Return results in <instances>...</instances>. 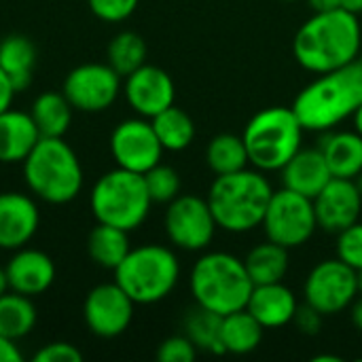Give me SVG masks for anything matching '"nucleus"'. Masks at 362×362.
Returning <instances> with one entry per match:
<instances>
[{
  "label": "nucleus",
  "instance_id": "c85d7f7f",
  "mask_svg": "<svg viewBox=\"0 0 362 362\" xmlns=\"http://www.w3.org/2000/svg\"><path fill=\"white\" fill-rule=\"evenodd\" d=\"M151 123L155 127V134H157L163 151L180 153V151L189 148L195 138L193 119L189 117V112H185L176 104H172L170 108H165L163 112L153 117Z\"/></svg>",
  "mask_w": 362,
  "mask_h": 362
},
{
  "label": "nucleus",
  "instance_id": "2eb2a0df",
  "mask_svg": "<svg viewBox=\"0 0 362 362\" xmlns=\"http://www.w3.org/2000/svg\"><path fill=\"white\" fill-rule=\"evenodd\" d=\"M123 95L138 117L153 119L174 104L176 85L163 68L142 64L138 70L125 76Z\"/></svg>",
  "mask_w": 362,
  "mask_h": 362
},
{
  "label": "nucleus",
  "instance_id": "0eeeda50",
  "mask_svg": "<svg viewBox=\"0 0 362 362\" xmlns=\"http://www.w3.org/2000/svg\"><path fill=\"white\" fill-rule=\"evenodd\" d=\"M180 280V261L176 252L161 244H142L132 248L115 269V282L132 297L136 305H153L172 295Z\"/></svg>",
  "mask_w": 362,
  "mask_h": 362
},
{
  "label": "nucleus",
  "instance_id": "a878e982",
  "mask_svg": "<svg viewBox=\"0 0 362 362\" xmlns=\"http://www.w3.org/2000/svg\"><path fill=\"white\" fill-rule=\"evenodd\" d=\"M132 250L129 244V231L106 225V223H98L87 238V252L89 259L104 267V269H117L121 265V261L127 257V252Z\"/></svg>",
  "mask_w": 362,
  "mask_h": 362
},
{
  "label": "nucleus",
  "instance_id": "cd10ccee",
  "mask_svg": "<svg viewBox=\"0 0 362 362\" xmlns=\"http://www.w3.org/2000/svg\"><path fill=\"white\" fill-rule=\"evenodd\" d=\"M36 305L32 297L8 291L0 297V335L19 341L28 337L36 327Z\"/></svg>",
  "mask_w": 362,
  "mask_h": 362
},
{
  "label": "nucleus",
  "instance_id": "c756f323",
  "mask_svg": "<svg viewBox=\"0 0 362 362\" xmlns=\"http://www.w3.org/2000/svg\"><path fill=\"white\" fill-rule=\"evenodd\" d=\"M206 163L216 176L248 168L250 161H248V153L244 146V138L235 134L214 136L206 148Z\"/></svg>",
  "mask_w": 362,
  "mask_h": 362
},
{
  "label": "nucleus",
  "instance_id": "f03ea898",
  "mask_svg": "<svg viewBox=\"0 0 362 362\" xmlns=\"http://www.w3.org/2000/svg\"><path fill=\"white\" fill-rule=\"evenodd\" d=\"M362 104V55L346 66L318 74L295 98L293 108L305 132H329L352 117Z\"/></svg>",
  "mask_w": 362,
  "mask_h": 362
},
{
  "label": "nucleus",
  "instance_id": "a18cd8bd",
  "mask_svg": "<svg viewBox=\"0 0 362 362\" xmlns=\"http://www.w3.org/2000/svg\"><path fill=\"white\" fill-rule=\"evenodd\" d=\"M352 119H354V129H356V132L362 136V104H361V108L352 115Z\"/></svg>",
  "mask_w": 362,
  "mask_h": 362
},
{
  "label": "nucleus",
  "instance_id": "4c0bfd02",
  "mask_svg": "<svg viewBox=\"0 0 362 362\" xmlns=\"http://www.w3.org/2000/svg\"><path fill=\"white\" fill-rule=\"evenodd\" d=\"M322 314L318 312V310H314L312 305H308V303H303V305H299V310H297V314H295V325H297V329L303 333V335H318L320 333V327H322Z\"/></svg>",
  "mask_w": 362,
  "mask_h": 362
},
{
  "label": "nucleus",
  "instance_id": "f257e3e1",
  "mask_svg": "<svg viewBox=\"0 0 362 362\" xmlns=\"http://www.w3.org/2000/svg\"><path fill=\"white\" fill-rule=\"evenodd\" d=\"M362 28L358 15L346 8L314 13L297 30L293 53L301 68L312 74L333 72L361 55Z\"/></svg>",
  "mask_w": 362,
  "mask_h": 362
},
{
  "label": "nucleus",
  "instance_id": "58836bf2",
  "mask_svg": "<svg viewBox=\"0 0 362 362\" xmlns=\"http://www.w3.org/2000/svg\"><path fill=\"white\" fill-rule=\"evenodd\" d=\"M0 362H23V354L17 348V341L0 335Z\"/></svg>",
  "mask_w": 362,
  "mask_h": 362
},
{
  "label": "nucleus",
  "instance_id": "2f4dec72",
  "mask_svg": "<svg viewBox=\"0 0 362 362\" xmlns=\"http://www.w3.org/2000/svg\"><path fill=\"white\" fill-rule=\"evenodd\" d=\"M223 316L195 305L185 316V335L197 346V350H206L212 354H225V348L221 346L218 331H221Z\"/></svg>",
  "mask_w": 362,
  "mask_h": 362
},
{
  "label": "nucleus",
  "instance_id": "49530a36",
  "mask_svg": "<svg viewBox=\"0 0 362 362\" xmlns=\"http://www.w3.org/2000/svg\"><path fill=\"white\" fill-rule=\"evenodd\" d=\"M356 284H358V295H362V269L356 272Z\"/></svg>",
  "mask_w": 362,
  "mask_h": 362
},
{
  "label": "nucleus",
  "instance_id": "7ed1b4c3",
  "mask_svg": "<svg viewBox=\"0 0 362 362\" xmlns=\"http://www.w3.org/2000/svg\"><path fill=\"white\" fill-rule=\"evenodd\" d=\"M274 187L261 170H240L216 176L208 191V204L218 229L227 233H248L261 227Z\"/></svg>",
  "mask_w": 362,
  "mask_h": 362
},
{
  "label": "nucleus",
  "instance_id": "e433bc0d",
  "mask_svg": "<svg viewBox=\"0 0 362 362\" xmlns=\"http://www.w3.org/2000/svg\"><path fill=\"white\" fill-rule=\"evenodd\" d=\"M83 361V352L68 344V341H53L42 346L36 354L34 362H81Z\"/></svg>",
  "mask_w": 362,
  "mask_h": 362
},
{
  "label": "nucleus",
  "instance_id": "1a4fd4ad",
  "mask_svg": "<svg viewBox=\"0 0 362 362\" xmlns=\"http://www.w3.org/2000/svg\"><path fill=\"white\" fill-rule=\"evenodd\" d=\"M261 227L269 242H276L286 250L305 246L318 231L314 199L286 187L274 191Z\"/></svg>",
  "mask_w": 362,
  "mask_h": 362
},
{
  "label": "nucleus",
  "instance_id": "bb28decb",
  "mask_svg": "<svg viewBox=\"0 0 362 362\" xmlns=\"http://www.w3.org/2000/svg\"><path fill=\"white\" fill-rule=\"evenodd\" d=\"M252 284H274L282 282L288 272V250L276 242L257 244L244 259Z\"/></svg>",
  "mask_w": 362,
  "mask_h": 362
},
{
  "label": "nucleus",
  "instance_id": "4468645a",
  "mask_svg": "<svg viewBox=\"0 0 362 362\" xmlns=\"http://www.w3.org/2000/svg\"><path fill=\"white\" fill-rule=\"evenodd\" d=\"M134 310L136 303L117 282L93 286L83 301L85 325L95 337L102 339L123 335L134 320Z\"/></svg>",
  "mask_w": 362,
  "mask_h": 362
},
{
  "label": "nucleus",
  "instance_id": "f8f14e48",
  "mask_svg": "<svg viewBox=\"0 0 362 362\" xmlns=\"http://www.w3.org/2000/svg\"><path fill=\"white\" fill-rule=\"evenodd\" d=\"M121 78L123 76L108 62H87L66 74L62 93L78 112H104L123 91Z\"/></svg>",
  "mask_w": 362,
  "mask_h": 362
},
{
  "label": "nucleus",
  "instance_id": "ddd939ff",
  "mask_svg": "<svg viewBox=\"0 0 362 362\" xmlns=\"http://www.w3.org/2000/svg\"><path fill=\"white\" fill-rule=\"evenodd\" d=\"M110 155L117 168L146 174L151 168L161 163L163 146L155 134L151 119L132 117L121 121L110 134Z\"/></svg>",
  "mask_w": 362,
  "mask_h": 362
},
{
  "label": "nucleus",
  "instance_id": "412c9836",
  "mask_svg": "<svg viewBox=\"0 0 362 362\" xmlns=\"http://www.w3.org/2000/svg\"><path fill=\"white\" fill-rule=\"evenodd\" d=\"M38 140L40 134L30 112L15 110L13 106L0 112V163H23Z\"/></svg>",
  "mask_w": 362,
  "mask_h": 362
},
{
  "label": "nucleus",
  "instance_id": "f3484780",
  "mask_svg": "<svg viewBox=\"0 0 362 362\" xmlns=\"http://www.w3.org/2000/svg\"><path fill=\"white\" fill-rule=\"evenodd\" d=\"M40 227L36 202L17 191L0 193V250H17L32 242Z\"/></svg>",
  "mask_w": 362,
  "mask_h": 362
},
{
  "label": "nucleus",
  "instance_id": "f704fd0d",
  "mask_svg": "<svg viewBox=\"0 0 362 362\" xmlns=\"http://www.w3.org/2000/svg\"><path fill=\"white\" fill-rule=\"evenodd\" d=\"M138 2L140 0H87L91 13L108 23H119L132 17L138 8Z\"/></svg>",
  "mask_w": 362,
  "mask_h": 362
},
{
  "label": "nucleus",
  "instance_id": "39448f33",
  "mask_svg": "<svg viewBox=\"0 0 362 362\" xmlns=\"http://www.w3.org/2000/svg\"><path fill=\"white\" fill-rule=\"evenodd\" d=\"M21 168L30 193L47 204H70L83 189L81 159L64 138H40Z\"/></svg>",
  "mask_w": 362,
  "mask_h": 362
},
{
  "label": "nucleus",
  "instance_id": "a19ab883",
  "mask_svg": "<svg viewBox=\"0 0 362 362\" xmlns=\"http://www.w3.org/2000/svg\"><path fill=\"white\" fill-rule=\"evenodd\" d=\"M310 8L314 13H320V11H333V8H339L341 6V0H308Z\"/></svg>",
  "mask_w": 362,
  "mask_h": 362
},
{
  "label": "nucleus",
  "instance_id": "de8ad7c7",
  "mask_svg": "<svg viewBox=\"0 0 362 362\" xmlns=\"http://www.w3.org/2000/svg\"><path fill=\"white\" fill-rule=\"evenodd\" d=\"M354 182L358 185V189H361V193H362V172L356 176V178H354Z\"/></svg>",
  "mask_w": 362,
  "mask_h": 362
},
{
  "label": "nucleus",
  "instance_id": "dca6fc26",
  "mask_svg": "<svg viewBox=\"0 0 362 362\" xmlns=\"http://www.w3.org/2000/svg\"><path fill=\"white\" fill-rule=\"evenodd\" d=\"M318 229L339 233L362 218V193L350 178H331L314 197Z\"/></svg>",
  "mask_w": 362,
  "mask_h": 362
},
{
  "label": "nucleus",
  "instance_id": "aec40b11",
  "mask_svg": "<svg viewBox=\"0 0 362 362\" xmlns=\"http://www.w3.org/2000/svg\"><path fill=\"white\" fill-rule=\"evenodd\" d=\"M282 172V185L291 191H297L310 199H314L325 185L333 178L325 155L318 148H299V153L280 170Z\"/></svg>",
  "mask_w": 362,
  "mask_h": 362
},
{
  "label": "nucleus",
  "instance_id": "09e8293b",
  "mask_svg": "<svg viewBox=\"0 0 362 362\" xmlns=\"http://www.w3.org/2000/svg\"><path fill=\"white\" fill-rule=\"evenodd\" d=\"M284 2H297V0H284Z\"/></svg>",
  "mask_w": 362,
  "mask_h": 362
},
{
  "label": "nucleus",
  "instance_id": "37998d69",
  "mask_svg": "<svg viewBox=\"0 0 362 362\" xmlns=\"http://www.w3.org/2000/svg\"><path fill=\"white\" fill-rule=\"evenodd\" d=\"M341 8L354 13V15H361L362 13V0H341Z\"/></svg>",
  "mask_w": 362,
  "mask_h": 362
},
{
  "label": "nucleus",
  "instance_id": "6e6552de",
  "mask_svg": "<svg viewBox=\"0 0 362 362\" xmlns=\"http://www.w3.org/2000/svg\"><path fill=\"white\" fill-rule=\"evenodd\" d=\"M153 199L144 174L115 168L100 176L89 193V208L98 223L136 231L148 218Z\"/></svg>",
  "mask_w": 362,
  "mask_h": 362
},
{
  "label": "nucleus",
  "instance_id": "4be33fe9",
  "mask_svg": "<svg viewBox=\"0 0 362 362\" xmlns=\"http://www.w3.org/2000/svg\"><path fill=\"white\" fill-rule=\"evenodd\" d=\"M320 151L335 178L354 180L362 172V136L352 132H331L325 136Z\"/></svg>",
  "mask_w": 362,
  "mask_h": 362
},
{
  "label": "nucleus",
  "instance_id": "423d86ee",
  "mask_svg": "<svg viewBox=\"0 0 362 362\" xmlns=\"http://www.w3.org/2000/svg\"><path fill=\"white\" fill-rule=\"evenodd\" d=\"M305 127L293 106H269L244 127V146L252 168L280 172L303 146Z\"/></svg>",
  "mask_w": 362,
  "mask_h": 362
},
{
  "label": "nucleus",
  "instance_id": "c9c22d12",
  "mask_svg": "<svg viewBox=\"0 0 362 362\" xmlns=\"http://www.w3.org/2000/svg\"><path fill=\"white\" fill-rule=\"evenodd\" d=\"M197 358V346L187 335H172L157 348L159 362H193Z\"/></svg>",
  "mask_w": 362,
  "mask_h": 362
},
{
  "label": "nucleus",
  "instance_id": "a211bd4d",
  "mask_svg": "<svg viewBox=\"0 0 362 362\" xmlns=\"http://www.w3.org/2000/svg\"><path fill=\"white\" fill-rule=\"evenodd\" d=\"M4 269L11 291L25 297H38L47 293L57 276L53 259L47 252L28 246L13 250V257L8 259Z\"/></svg>",
  "mask_w": 362,
  "mask_h": 362
},
{
  "label": "nucleus",
  "instance_id": "473e14b6",
  "mask_svg": "<svg viewBox=\"0 0 362 362\" xmlns=\"http://www.w3.org/2000/svg\"><path fill=\"white\" fill-rule=\"evenodd\" d=\"M144 182L153 204H170L180 195V176L172 165L157 163L144 174Z\"/></svg>",
  "mask_w": 362,
  "mask_h": 362
},
{
  "label": "nucleus",
  "instance_id": "72a5a7b5",
  "mask_svg": "<svg viewBox=\"0 0 362 362\" xmlns=\"http://www.w3.org/2000/svg\"><path fill=\"white\" fill-rule=\"evenodd\" d=\"M337 259L350 265L354 272L362 269V218L337 233Z\"/></svg>",
  "mask_w": 362,
  "mask_h": 362
},
{
  "label": "nucleus",
  "instance_id": "393cba45",
  "mask_svg": "<svg viewBox=\"0 0 362 362\" xmlns=\"http://www.w3.org/2000/svg\"><path fill=\"white\" fill-rule=\"evenodd\" d=\"M263 327L261 322L248 312V310H238L221 320V331L218 339L221 346L225 348V354H235L244 356L255 352L261 341H263Z\"/></svg>",
  "mask_w": 362,
  "mask_h": 362
},
{
  "label": "nucleus",
  "instance_id": "6ab92c4d",
  "mask_svg": "<svg viewBox=\"0 0 362 362\" xmlns=\"http://www.w3.org/2000/svg\"><path fill=\"white\" fill-rule=\"evenodd\" d=\"M246 310L261 322L263 329H282L295 320L299 301L284 282L257 284L250 293Z\"/></svg>",
  "mask_w": 362,
  "mask_h": 362
},
{
  "label": "nucleus",
  "instance_id": "9b49d317",
  "mask_svg": "<svg viewBox=\"0 0 362 362\" xmlns=\"http://www.w3.org/2000/svg\"><path fill=\"white\" fill-rule=\"evenodd\" d=\"M163 227L170 244L187 252L206 250L218 229L208 199L197 195H178L172 199L163 216Z\"/></svg>",
  "mask_w": 362,
  "mask_h": 362
},
{
  "label": "nucleus",
  "instance_id": "5701e85b",
  "mask_svg": "<svg viewBox=\"0 0 362 362\" xmlns=\"http://www.w3.org/2000/svg\"><path fill=\"white\" fill-rule=\"evenodd\" d=\"M0 68L13 83L15 91H25L34 81L36 45L23 34H8L0 40Z\"/></svg>",
  "mask_w": 362,
  "mask_h": 362
},
{
  "label": "nucleus",
  "instance_id": "ea45409f",
  "mask_svg": "<svg viewBox=\"0 0 362 362\" xmlns=\"http://www.w3.org/2000/svg\"><path fill=\"white\" fill-rule=\"evenodd\" d=\"M15 95H17V91H15L13 83L8 81V76L0 68V112H4V110H8L13 106Z\"/></svg>",
  "mask_w": 362,
  "mask_h": 362
},
{
  "label": "nucleus",
  "instance_id": "b1692460",
  "mask_svg": "<svg viewBox=\"0 0 362 362\" xmlns=\"http://www.w3.org/2000/svg\"><path fill=\"white\" fill-rule=\"evenodd\" d=\"M72 104L62 91H42L34 98L30 117L40 138H64L72 123Z\"/></svg>",
  "mask_w": 362,
  "mask_h": 362
},
{
  "label": "nucleus",
  "instance_id": "20e7f679",
  "mask_svg": "<svg viewBox=\"0 0 362 362\" xmlns=\"http://www.w3.org/2000/svg\"><path fill=\"white\" fill-rule=\"evenodd\" d=\"M189 288L195 305L218 316L246 310L255 288L244 261L231 252L214 250L202 255L189 276Z\"/></svg>",
  "mask_w": 362,
  "mask_h": 362
},
{
  "label": "nucleus",
  "instance_id": "9d476101",
  "mask_svg": "<svg viewBox=\"0 0 362 362\" xmlns=\"http://www.w3.org/2000/svg\"><path fill=\"white\" fill-rule=\"evenodd\" d=\"M358 297L356 272L341 259H325L314 265L303 284V299L322 316H337Z\"/></svg>",
  "mask_w": 362,
  "mask_h": 362
},
{
  "label": "nucleus",
  "instance_id": "7c9ffc66",
  "mask_svg": "<svg viewBox=\"0 0 362 362\" xmlns=\"http://www.w3.org/2000/svg\"><path fill=\"white\" fill-rule=\"evenodd\" d=\"M146 40L132 30H123L112 36L106 49L108 64L125 78L134 70H138L142 64H146Z\"/></svg>",
  "mask_w": 362,
  "mask_h": 362
},
{
  "label": "nucleus",
  "instance_id": "79ce46f5",
  "mask_svg": "<svg viewBox=\"0 0 362 362\" xmlns=\"http://www.w3.org/2000/svg\"><path fill=\"white\" fill-rule=\"evenodd\" d=\"M352 325L362 333V295H358L352 303Z\"/></svg>",
  "mask_w": 362,
  "mask_h": 362
},
{
  "label": "nucleus",
  "instance_id": "c03bdc74",
  "mask_svg": "<svg viewBox=\"0 0 362 362\" xmlns=\"http://www.w3.org/2000/svg\"><path fill=\"white\" fill-rule=\"evenodd\" d=\"M8 291H11V286H8L6 269H4V267H0V297H2L4 293H8Z\"/></svg>",
  "mask_w": 362,
  "mask_h": 362
}]
</instances>
